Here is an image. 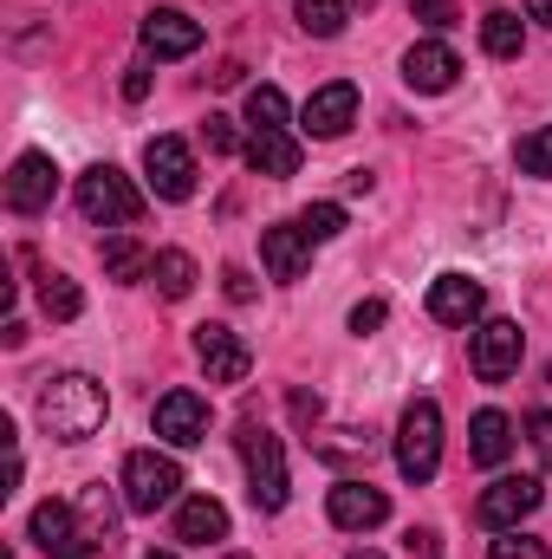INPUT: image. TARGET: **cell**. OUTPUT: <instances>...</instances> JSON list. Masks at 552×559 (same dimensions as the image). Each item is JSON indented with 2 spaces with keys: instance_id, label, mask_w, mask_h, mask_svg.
I'll return each instance as SVG.
<instances>
[{
  "instance_id": "39",
  "label": "cell",
  "mask_w": 552,
  "mask_h": 559,
  "mask_svg": "<svg viewBox=\"0 0 552 559\" xmlns=\"http://www.w3.org/2000/svg\"><path fill=\"white\" fill-rule=\"evenodd\" d=\"M345 559H384V554H371V547H358V554H345Z\"/></svg>"
},
{
  "instance_id": "2",
  "label": "cell",
  "mask_w": 552,
  "mask_h": 559,
  "mask_svg": "<svg viewBox=\"0 0 552 559\" xmlns=\"http://www.w3.org/2000/svg\"><path fill=\"white\" fill-rule=\"evenodd\" d=\"M241 462H248V495H254V508L261 514H279L286 508V495H292V481H286V449H279L274 429H261V423H241Z\"/></svg>"
},
{
  "instance_id": "36",
  "label": "cell",
  "mask_w": 552,
  "mask_h": 559,
  "mask_svg": "<svg viewBox=\"0 0 552 559\" xmlns=\"http://www.w3.org/2000/svg\"><path fill=\"white\" fill-rule=\"evenodd\" d=\"M292 417H299L305 429H312V423H319V397H305V391H292Z\"/></svg>"
},
{
  "instance_id": "31",
  "label": "cell",
  "mask_w": 552,
  "mask_h": 559,
  "mask_svg": "<svg viewBox=\"0 0 552 559\" xmlns=\"http://www.w3.org/2000/svg\"><path fill=\"white\" fill-rule=\"evenodd\" d=\"M377 325H384V299H358V306H351V332L364 338V332H377Z\"/></svg>"
},
{
  "instance_id": "29",
  "label": "cell",
  "mask_w": 552,
  "mask_h": 559,
  "mask_svg": "<svg viewBox=\"0 0 552 559\" xmlns=\"http://www.w3.org/2000/svg\"><path fill=\"white\" fill-rule=\"evenodd\" d=\"M514 156H520V169H527V176H552V124H540V131H527Z\"/></svg>"
},
{
  "instance_id": "25",
  "label": "cell",
  "mask_w": 552,
  "mask_h": 559,
  "mask_svg": "<svg viewBox=\"0 0 552 559\" xmlns=\"http://www.w3.org/2000/svg\"><path fill=\"white\" fill-rule=\"evenodd\" d=\"M39 306H46L52 319H79V312H85V293L65 274H39Z\"/></svg>"
},
{
  "instance_id": "24",
  "label": "cell",
  "mask_w": 552,
  "mask_h": 559,
  "mask_svg": "<svg viewBox=\"0 0 552 559\" xmlns=\"http://www.w3.org/2000/svg\"><path fill=\"white\" fill-rule=\"evenodd\" d=\"M149 267H156V254H143L131 235H111V241H105V274L111 280H143Z\"/></svg>"
},
{
  "instance_id": "34",
  "label": "cell",
  "mask_w": 552,
  "mask_h": 559,
  "mask_svg": "<svg viewBox=\"0 0 552 559\" xmlns=\"http://www.w3.org/2000/svg\"><path fill=\"white\" fill-rule=\"evenodd\" d=\"M404 547H410L416 559H435V554H442V540H435L429 527H410V534H404Z\"/></svg>"
},
{
  "instance_id": "37",
  "label": "cell",
  "mask_w": 552,
  "mask_h": 559,
  "mask_svg": "<svg viewBox=\"0 0 552 559\" xmlns=\"http://www.w3.org/2000/svg\"><path fill=\"white\" fill-rule=\"evenodd\" d=\"M143 92H149V66H131L124 72V98H143Z\"/></svg>"
},
{
  "instance_id": "3",
  "label": "cell",
  "mask_w": 552,
  "mask_h": 559,
  "mask_svg": "<svg viewBox=\"0 0 552 559\" xmlns=\"http://www.w3.org/2000/svg\"><path fill=\"white\" fill-rule=\"evenodd\" d=\"M79 215H85V222H98V228H131V222L143 215V195L131 189V176H124V169L92 163V169L79 176Z\"/></svg>"
},
{
  "instance_id": "19",
  "label": "cell",
  "mask_w": 552,
  "mask_h": 559,
  "mask_svg": "<svg viewBox=\"0 0 552 559\" xmlns=\"http://www.w3.org/2000/svg\"><path fill=\"white\" fill-rule=\"evenodd\" d=\"M176 540H189V547L228 540V508H221L215 495H195V501H182V508H176Z\"/></svg>"
},
{
  "instance_id": "21",
  "label": "cell",
  "mask_w": 552,
  "mask_h": 559,
  "mask_svg": "<svg viewBox=\"0 0 552 559\" xmlns=\"http://www.w3.org/2000/svg\"><path fill=\"white\" fill-rule=\"evenodd\" d=\"M507 449H514V423L501 417V411H475V423H468V455L481 468H501Z\"/></svg>"
},
{
  "instance_id": "41",
  "label": "cell",
  "mask_w": 552,
  "mask_h": 559,
  "mask_svg": "<svg viewBox=\"0 0 552 559\" xmlns=\"http://www.w3.org/2000/svg\"><path fill=\"white\" fill-rule=\"evenodd\" d=\"M143 559H176V554H143Z\"/></svg>"
},
{
  "instance_id": "10",
  "label": "cell",
  "mask_w": 552,
  "mask_h": 559,
  "mask_svg": "<svg viewBox=\"0 0 552 559\" xmlns=\"http://www.w3.org/2000/svg\"><path fill=\"white\" fill-rule=\"evenodd\" d=\"M156 436L163 442H176V449H195V442H208V397H195V391H163L156 397Z\"/></svg>"
},
{
  "instance_id": "42",
  "label": "cell",
  "mask_w": 552,
  "mask_h": 559,
  "mask_svg": "<svg viewBox=\"0 0 552 559\" xmlns=\"http://www.w3.org/2000/svg\"><path fill=\"white\" fill-rule=\"evenodd\" d=\"M221 559H248V554H221Z\"/></svg>"
},
{
  "instance_id": "16",
  "label": "cell",
  "mask_w": 552,
  "mask_h": 559,
  "mask_svg": "<svg viewBox=\"0 0 552 559\" xmlns=\"http://www.w3.org/2000/svg\"><path fill=\"white\" fill-rule=\"evenodd\" d=\"M455 79H461L455 46H442V39H416L410 52H404V85H410V92H448Z\"/></svg>"
},
{
  "instance_id": "38",
  "label": "cell",
  "mask_w": 552,
  "mask_h": 559,
  "mask_svg": "<svg viewBox=\"0 0 552 559\" xmlns=\"http://www.w3.org/2000/svg\"><path fill=\"white\" fill-rule=\"evenodd\" d=\"M527 7V20H540V26H552V0H520Z\"/></svg>"
},
{
  "instance_id": "4",
  "label": "cell",
  "mask_w": 552,
  "mask_h": 559,
  "mask_svg": "<svg viewBox=\"0 0 552 559\" xmlns=\"http://www.w3.org/2000/svg\"><path fill=\"white\" fill-rule=\"evenodd\" d=\"M397 468H404V481H435V468H442V411L429 397H416L397 423Z\"/></svg>"
},
{
  "instance_id": "18",
  "label": "cell",
  "mask_w": 552,
  "mask_h": 559,
  "mask_svg": "<svg viewBox=\"0 0 552 559\" xmlns=\"http://www.w3.org/2000/svg\"><path fill=\"white\" fill-rule=\"evenodd\" d=\"M261 261H267V274H274V280H299V274H305V261H312L305 228H299V222L261 228Z\"/></svg>"
},
{
  "instance_id": "43",
  "label": "cell",
  "mask_w": 552,
  "mask_h": 559,
  "mask_svg": "<svg viewBox=\"0 0 552 559\" xmlns=\"http://www.w3.org/2000/svg\"><path fill=\"white\" fill-rule=\"evenodd\" d=\"M547 384H552V365H547Z\"/></svg>"
},
{
  "instance_id": "8",
  "label": "cell",
  "mask_w": 552,
  "mask_h": 559,
  "mask_svg": "<svg viewBox=\"0 0 552 559\" xmlns=\"http://www.w3.org/2000/svg\"><path fill=\"white\" fill-rule=\"evenodd\" d=\"M143 169H149V189L163 202H189L195 195V156L182 138H149L143 143Z\"/></svg>"
},
{
  "instance_id": "15",
  "label": "cell",
  "mask_w": 552,
  "mask_h": 559,
  "mask_svg": "<svg viewBox=\"0 0 552 559\" xmlns=\"http://www.w3.org/2000/svg\"><path fill=\"white\" fill-rule=\"evenodd\" d=\"M202 46V20H189V13H176V7H156L149 20H143V52L149 59H189Z\"/></svg>"
},
{
  "instance_id": "14",
  "label": "cell",
  "mask_w": 552,
  "mask_h": 559,
  "mask_svg": "<svg viewBox=\"0 0 552 559\" xmlns=\"http://www.w3.org/2000/svg\"><path fill=\"white\" fill-rule=\"evenodd\" d=\"M351 118H358V85H351V79L319 85V92L305 98V111H299V124H305L312 138H345V131H351Z\"/></svg>"
},
{
  "instance_id": "28",
  "label": "cell",
  "mask_w": 552,
  "mask_h": 559,
  "mask_svg": "<svg viewBox=\"0 0 552 559\" xmlns=\"http://www.w3.org/2000/svg\"><path fill=\"white\" fill-rule=\"evenodd\" d=\"M299 228H305V241H338V235H345V209H338V202H312V209L299 215Z\"/></svg>"
},
{
  "instance_id": "7",
  "label": "cell",
  "mask_w": 552,
  "mask_h": 559,
  "mask_svg": "<svg viewBox=\"0 0 552 559\" xmlns=\"http://www.w3.org/2000/svg\"><path fill=\"white\" fill-rule=\"evenodd\" d=\"M540 501H547V488H540L533 475H501L494 488H481L475 521H481V527H494V534H507V527H520Z\"/></svg>"
},
{
  "instance_id": "33",
  "label": "cell",
  "mask_w": 552,
  "mask_h": 559,
  "mask_svg": "<svg viewBox=\"0 0 552 559\" xmlns=\"http://www.w3.org/2000/svg\"><path fill=\"white\" fill-rule=\"evenodd\" d=\"M202 138H208L215 156H228V150H235V124H228V118H208V124H202Z\"/></svg>"
},
{
  "instance_id": "13",
  "label": "cell",
  "mask_w": 552,
  "mask_h": 559,
  "mask_svg": "<svg viewBox=\"0 0 552 559\" xmlns=\"http://www.w3.org/2000/svg\"><path fill=\"white\" fill-rule=\"evenodd\" d=\"M325 514H332V527H345V534H371V527L391 521V501H384V488H371V481H338L332 501H325Z\"/></svg>"
},
{
  "instance_id": "9",
  "label": "cell",
  "mask_w": 552,
  "mask_h": 559,
  "mask_svg": "<svg viewBox=\"0 0 552 559\" xmlns=\"http://www.w3.org/2000/svg\"><path fill=\"white\" fill-rule=\"evenodd\" d=\"M52 195H59V163L39 156V150L13 156V169H7V209L13 215H39V209H52Z\"/></svg>"
},
{
  "instance_id": "20",
  "label": "cell",
  "mask_w": 552,
  "mask_h": 559,
  "mask_svg": "<svg viewBox=\"0 0 552 559\" xmlns=\"http://www.w3.org/2000/svg\"><path fill=\"white\" fill-rule=\"evenodd\" d=\"M248 169L254 176H274V182L299 176V143L286 138V131H254L248 138Z\"/></svg>"
},
{
  "instance_id": "11",
  "label": "cell",
  "mask_w": 552,
  "mask_h": 559,
  "mask_svg": "<svg viewBox=\"0 0 552 559\" xmlns=\"http://www.w3.org/2000/svg\"><path fill=\"white\" fill-rule=\"evenodd\" d=\"M195 358H202L208 384H241V378L254 371V352H248L241 332H228V325H195Z\"/></svg>"
},
{
  "instance_id": "30",
  "label": "cell",
  "mask_w": 552,
  "mask_h": 559,
  "mask_svg": "<svg viewBox=\"0 0 552 559\" xmlns=\"http://www.w3.org/2000/svg\"><path fill=\"white\" fill-rule=\"evenodd\" d=\"M488 559H547V540H533V534H501L494 547H488Z\"/></svg>"
},
{
  "instance_id": "26",
  "label": "cell",
  "mask_w": 552,
  "mask_h": 559,
  "mask_svg": "<svg viewBox=\"0 0 552 559\" xmlns=\"http://www.w3.org/2000/svg\"><path fill=\"white\" fill-rule=\"evenodd\" d=\"M520 39H527V33H520L514 13H488V20H481V46H488L494 59H520Z\"/></svg>"
},
{
  "instance_id": "40",
  "label": "cell",
  "mask_w": 552,
  "mask_h": 559,
  "mask_svg": "<svg viewBox=\"0 0 552 559\" xmlns=\"http://www.w3.org/2000/svg\"><path fill=\"white\" fill-rule=\"evenodd\" d=\"M358 7H364V13H371V0H351V13H358Z\"/></svg>"
},
{
  "instance_id": "17",
  "label": "cell",
  "mask_w": 552,
  "mask_h": 559,
  "mask_svg": "<svg viewBox=\"0 0 552 559\" xmlns=\"http://www.w3.org/2000/svg\"><path fill=\"white\" fill-rule=\"evenodd\" d=\"M481 306H488V286L468 274H442L429 286V319H442V325H475Z\"/></svg>"
},
{
  "instance_id": "22",
  "label": "cell",
  "mask_w": 552,
  "mask_h": 559,
  "mask_svg": "<svg viewBox=\"0 0 552 559\" xmlns=\"http://www.w3.org/2000/svg\"><path fill=\"white\" fill-rule=\"evenodd\" d=\"M149 280H156L163 299H189V293H195V261H189L182 248H163L156 267H149Z\"/></svg>"
},
{
  "instance_id": "32",
  "label": "cell",
  "mask_w": 552,
  "mask_h": 559,
  "mask_svg": "<svg viewBox=\"0 0 552 559\" xmlns=\"http://www.w3.org/2000/svg\"><path fill=\"white\" fill-rule=\"evenodd\" d=\"M416 20L422 26H455V0H416Z\"/></svg>"
},
{
  "instance_id": "6",
  "label": "cell",
  "mask_w": 552,
  "mask_h": 559,
  "mask_svg": "<svg viewBox=\"0 0 552 559\" xmlns=\"http://www.w3.org/2000/svg\"><path fill=\"white\" fill-rule=\"evenodd\" d=\"M520 352H527V332L514 319H481L475 338H468V365L481 384H507L520 371Z\"/></svg>"
},
{
  "instance_id": "35",
  "label": "cell",
  "mask_w": 552,
  "mask_h": 559,
  "mask_svg": "<svg viewBox=\"0 0 552 559\" xmlns=\"http://www.w3.org/2000/svg\"><path fill=\"white\" fill-rule=\"evenodd\" d=\"M228 299H241V306H248V299H254V280H248V267H228Z\"/></svg>"
},
{
  "instance_id": "23",
  "label": "cell",
  "mask_w": 552,
  "mask_h": 559,
  "mask_svg": "<svg viewBox=\"0 0 552 559\" xmlns=\"http://www.w3.org/2000/svg\"><path fill=\"white\" fill-rule=\"evenodd\" d=\"M345 20H351V0H299V26L312 39H338Z\"/></svg>"
},
{
  "instance_id": "1",
  "label": "cell",
  "mask_w": 552,
  "mask_h": 559,
  "mask_svg": "<svg viewBox=\"0 0 552 559\" xmlns=\"http://www.w3.org/2000/svg\"><path fill=\"white\" fill-rule=\"evenodd\" d=\"M105 417H111V397H105V384L85 378V371H65V378H52V384L39 391V423H46L59 442H85V436H98Z\"/></svg>"
},
{
  "instance_id": "27",
  "label": "cell",
  "mask_w": 552,
  "mask_h": 559,
  "mask_svg": "<svg viewBox=\"0 0 552 559\" xmlns=\"http://www.w3.org/2000/svg\"><path fill=\"white\" fill-rule=\"evenodd\" d=\"M248 124L254 131H286V92L279 85H254L248 92Z\"/></svg>"
},
{
  "instance_id": "12",
  "label": "cell",
  "mask_w": 552,
  "mask_h": 559,
  "mask_svg": "<svg viewBox=\"0 0 552 559\" xmlns=\"http://www.w3.org/2000/svg\"><path fill=\"white\" fill-rule=\"evenodd\" d=\"M33 540L46 559H92V534L79 527V514L65 501H39L33 508Z\"/></svg>"
},
{
  "instance_id": "5",
  "label": "cell",
  "mask_w": 552,
  "mask_h": 559,
  "mask_svg": "<svg viewBox=\"0 0 552 559\" xmlns=\"http://www.w3.org/2000/svg\"><path fill=\"white\" fill-rule=\"evenodd\" d=\"M176 495H182V468L169 455H156V449H131L124 455V508L131 514H156Z\"/></svg>"
}]
</instances>
